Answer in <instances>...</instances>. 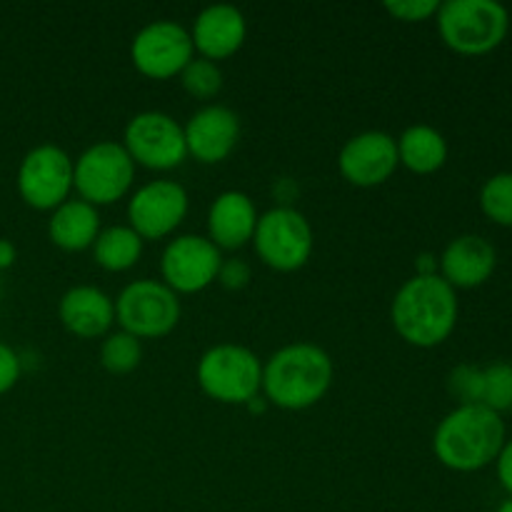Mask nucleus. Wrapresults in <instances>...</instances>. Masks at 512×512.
Returning <instances> with one entry per match:
<instances>
[{"mask_svg":"<svg viewBox=\"0 0 512 512\" xmlns=\"http://www.w3.org/2000/svg\"><path fill=\"white\" fill-rule=\"evenodd\" d=\"M393 328L415 348H435L458 323V295L440 275H413L400 285L390 305Z\"/></svg>","mask_w":512,"mask_h":512,"instance_id":"nucleus-1","label":"nucleus"},{"mask_svg":"<svg viewBox=\"0 0 512 512\" xmlns=\"http://www.w3.org/2000/svg\"><path fill=\"white\" fill-rule=\"evenodd\" d=\"M333 360L315 343H290L263 365V393L283 410L313 408L333 385Z\"/></svg>","mask_w":512,"mask_h":512,"instance_id":"nucleus-2","label":"nucleus"},{"mask_svg":"<svg viewBox=\"0 0 512 512\" xmlns=\"http://www.w3.org/2000/svg\"><path fill=\"white\" fill-rule=\"evenodd\" d=\"M505 445V423L485 405H458L445 415L433 435L440 463L458 473H475L500 455Z\"/></svg>","mask_w":512,"mask_h":512,"instance_id":"nucleus-3","label":"nucleus"},{"mask_svg":"<svg viewBox=\"0 0 512 512\" xmlns=\"http://www.w3.org/2000/svg\"><path fill=\"white\" fill-rule=\"evenodd\" d=\"M440 38L460 55H485L510 30V13L495 0H448L438 10Z\"/></svg>","mask_w":512,"mask_h":512,"instance_id":"nucleus-4","label":"nucleus"},{"mask_svg":"<svg viewBox=\"0 0 512 512\" xmlns=\"http://www.w3.org/2000/svg\"><path fill=\"white\" fill-rule=\"evenodd\" d=\"M195 375L203 393L225 405H245L263 390V363L245 345H213L198 360Z\"/></svg>","mask_w":512,"mask_h":512,"instance_id":"nucleus-5","label":"nucleus"},{"mask_svg":"<svg viewBox=\"0 0 512 512\" xmlns=\"http://www.w3.org/2000/svg\"><path fill=\"white\" fill-rule=\"evenodd\" d=\"M255 253L268 268L280 273L300 270L313 255V228L308 218L293 205H275L255 225Z\"/></svg>","mask_w":512,"mask_h":512,"instance_id":"nucleus-6","label":"nucleus"},{"mask_svg":"<svg viewBox=\"0 0 512 512\" xmlns=\"http://www.w3.org/2000/svg\"><path fill=\"white\" fill-rule=\"evenodd\" d=\"M135 180V163L115 140H100L85 148L73 163V188L90 205H110L123 198Z\"/></svg>","mask_w":512,"mask_h":512,"instance_id":"nucleus-7","label":"nucleus"},{"mask_svg":"<svg viewBox=\"0 0 512 512\" xmlns=\"http://www.w3.org/2000/svg\"><path fill=\"white\" fill-rule=\"evenodd\" d=\"M115 320L138 340L163 338L180 320L178 293L160 280H133L115 300Z\"/></svg>","mask_w":512,"mask_h":512,"instance_id":"nucleus-8","label":"nucleus"},{"mask_svg":"<svg viewBox=\"0 0 512 512\" xmlns=\"http://www.w3.org/2000/svg\"><path fill=\"white\" fill-rule=\"evenodd\" d=\"M123 148L128 150L133 163L150 170L178 168L188 158L183 125L160 110H143L130 118L125 125Z\"/></svg>","mask_w":512,"mask_h":512,"instance_id":"nucleus-9","label":"nucleus"},{"mask_svg":"<svg viewBox=\"0 0 512 512\" xmlns=\"http://www.w3.org/2000/svg\"><path fill=\"white\" fill-rule=\"evenodd\" d=\"M193 58L195 48L190 30L168 18L143 25L130 43V60L135 68L155 80L180 75Z\"/></svg>","mask_w":512,"mask_h":512,"instance_id":"nucleus-10","label":"nucleus"},{"mask_svg":"<svg viewBox=\"0 0 512 512\" xmlns=\"http://www.w3.org/2000/svg\"><path fill=\"white\" fill-rule=\"evenodd\" d=\"M73 190V158L53 143L35 145L18 168V193L30 208L55 210Z\"/></svg>","mask_w":512,"mask_h":512,"instance_id":"nucleus-11","label":"nucleus"},{"mask_svg":"<svg viewBox=\"0 0 512 512\" xmlns=\"http://www.w3.org/2000/svg\"><path fill=\"white\" fill-rule=\"evenodd\" d=\"M223 265L220 248L205 235H178L170 240L160 258V273L165 285L175 293H200L213 280Z\"/></svg>","mask_w":512,"mask_h":512,"instance_id":"nucleus-12","label":"nucleus"},{"mask_svg":"<svg viewBox=\"0 0 512 512\" xmlns=\"http://www.w3.org/2000/svg\"><path fill=\"white\" fill-rule=\"evenodd\" d=\"M188 215V190L175 180H150L128 200V225L143 240L173 233Z\"/></svg>","mask_w":512,"mask_h":512,"instance_id":"nucleus-13","label":"nucleus"},{"mask_svg":"<svg viewBox=\"0 0 512 512\" xmlns=\"http://www.w3.org/2000/svg\"><path fill=\"white\" fill-rule=\"evenodd\" d=\"M400 165L398 143L385 130H365L343 145L338 168L348 183L358 188H375L385 183Z\"/></svg>","mask_w":512,"mask_h":512,"instance_id":"nucleus-14","label":"nucleus"},{"mask_svg":"<svg viewBox=\"0 0 512 512\" xmlns=\"http://www.w3.org/2000/svg\"><path fill=\"white\" fill-rule=\"evenodd\" d=\"M183 130L188 155H193L200 163L213 165L228 158L238 145L240 118L228 105L210 103L195 110Z\"/></svg>","mask_w":512,"mask_h":512,"instance_id":"nucleus-15","label":"nucleus"},{"mask_svg":"<svg viewBox=\"0 0 512 512\" xmlns=\"http://www.w3.org/2000/svg\"><path fill=\"white\" fill-rule=\"evenodd\" d=\"M248 35V23H245L243 10L228 3L208 5L195 18L190 38L193 48L198 50L200 58L223 60L238 53Z\"/></svg>","mask_w":512,"mask_h":512,"instance_id":"nucleus-16","label":"nucleus"},{"mask_svg":"<svg viewBox=\"0 0 512 512\" xmlns=\"http://www.w3.org/2000/svg\"><path fill=\"white\" fill-rule=\"evenodd\" d=\"M440 278L453 288H478L498 265L493 243L483 235H458L440 255Z\"/></svg>","mask_w":512,"mask_h":512,"instance_id":"nucleus-17","label":"nucleus"},{"mask_svg":"<svg viewBox=\"0 0 512 512\" xmlns=\"http://www.w3.org/2000/svg\"><path fill=\"white\" fill-rule=\"evenodd\" d=\"M58 318L65 330L78 338H100L108 335L115 323V303L105 290L95 285H75L65 290L58 303Z\"/></svg>","mask_w":512,"mask_h":512,"instance_id":"nucleus-18","label":"nucleus"},{"mask_svg":"<svg viewBox=\"0 0 512 512\" xmlns=\"http://www.w3.org/2000/svg\"><path fill=\"white\" fill-rule=\"evenodd\" d=\"M258 210L243 190H225L208 210V238L218 248L235 250L253 240L258 225Z\"/></svg>","mask_w":512,"mask_h":512,"instance_id":"nucleus-19","label":"nucleus"},{"mask_svg":"<svg viewBox=\"0 0 512 512\" xmlns=\"http://www.w3.org/2000/svg\"><path fill=\"white\" fill-rule=\"evenodd\" d=\"M100 233V213L95 205L85 203V200H65L63 205L53 210L48 220V235L53 245L70 250H85L93 248L95 238Z\"/></svg>","mask_w":512,"mask_h":512,"instance_id":"nucleus-20","label":"nucleus"},{"mask_svg":"<svg viewBox=\"0 0 512 512\" xmlns=\"http://www.w3.org/2000/svg\"><path fill=\"white\" fill-rule=\"evenodd\" d=\"M395 143L400 163L418 175L435 173L448 160V140L433 125H410Z\"/></svg>","mask_w":512,"mask_h":512,"instance_id":"nucleus-21","label":"nucleus"},{"mask_svg":"<svg viewBox=\"0 0 512 512\" xmlns=\"http://www.w3.org/2000/svg\"><path fill=\"white\" fill-rule=\"evenodd\" d=\"M145 240L130 225H110L100 230L93 243V258L100 268L110 273H123L133 268L143 255Z\"/></svg>","mask_w":512,"mask_h":512,"instance_id":"nucleus-22","label":"nucleus"},{"mask_svg":"<svg viewBox=\"0 0 512 512\" xmlns=\"http://www.w3.org/2000/svg\"><path fill=\"white\" fill-rule=\"evenodd\" d=\"M143 360V343L125 330L105 335L100 345V365L113 375H128Z\"/></svg>","mask_w":512,"mask_h":512,"instance_id":"nucleus-23","label":"nucleus"},{"mask_svg":"<svg viewBox=\"0 0 512 512\" xmlns=\"http://www.w3.org/2000/svg\"><path fill=\"white\" fill-rule=\"evenodd\" d=\"M480 208L493 223L512 228V173H498L485 180L480 190Z\"/></svg>","mask_w":512,"mask_h":512,"instance_id":"nucleus-24","label":"nucleus"},{"mask_svg":"<svg viewBox=\"0 0 512 512\" xmlns=\"http://www.w3.org/2000/svg\"><path fill=\"white\" fill-rule=\"evenodd\" d=\"M180 80H183V88L193 98L210 100L223 88V70L218 68V63L208 58H193L185 65L183 73H180Z\"/></svg>","mask_w":512,"mask_h":512,"instance_id":"nucleus-25","label":"nucleus"},{"mask_svg":"<svg viewBox=\"0 0 512 512\" xmlns=\"http://www.w3.org/2000/svg\"><path fill=\"white\" fill-rule=\"evenodd\" d=\"M493 413L512 410V365L493 363L483 368V403Z\"/></svg>","mask_w":512,"mask_h":512,"instance_id":"nucleus-26","label":"nucleus"},{"mask_svg":"<svg viewBox=\"0 0 512 512\" xmlns=\"http://www.w3.org/2000/svg\"><path fill=\"white\" fill-rule=\"evenodd\" d=\"M448 390L460 405L483 403V368L475 365H458L448 378Z\"/></svg>","mask_w":512,"mask_h":512,"instance_id":"nucleus-27","label":"nucleus"},{"mask_svg":"<svg viewBox=\"0 0 512 512\" xmlns=\"http://www.w3.org/2000/svg\"><path fill=\"white\" fill-rule=\"evenodd\" d=\"M385 10L403 23H420L438 15L440 3L438 0H388Z\"/></svg>","mask_w":512,"mask_h":512,"instance_id":"nucleus-28","label":"nucleus"},{"mask_svg":"<svg viewBox=\"0 0 512 512\" xmlns=\"http://www.w3.org/2000/svg\"><path fill=\"white\" fill-rule=\"evenodd\" d=\"M20 373H23V360H20V355L10 345L0 343V395L15 388V383L20 380Z\"/></svg>","mask_w":512,"mask_h":512,"instance_id":"nucleus-29","label":"nucleus"},{"mask_svg":"<svg viewBox=\"0 0 512 512\" xmlns=\"http://www.w3.org/2000/svg\"><path fill=\"white\" fill-rule=\"evenodd\" d=\"M218 283L228 290H243L250 283V265L245 260H223L218 270Z\"/></svg>","mask_w":512,"mask_h":512,"instance_id":"nucleus-30","label":"nucleus"},{"mask_svg":"<svg viewBox=\"0 0 512 512\" xmlns=\"http://www.w3.org/2000/svg\"><path fill=\"white\" fill-rule=\"evenodd\" d=\"M495 463H498L500 485L512 495V440L503 445V450H500V455L495 458Z\"/></svg>","mask_w":512,"mask_h":512,"instance_id":"nucleus-31","label":"nucleus"},{"mask_svg":"<svg viewBox=\"0 0 512 512\" xmlns=\"http://www.w3.org/2000/svg\"><path fill=\"white\" fill-rule=\"evenodd\" d=\"M438 268V258L433 253H423L418 258V263H415V275H438Z\"/></svg>","mask_w":512,"mask_h":512,"instance_id":"nucleus-32","label":"nucleus"},{"mask_svg":"<svg viewBox=\"0 0 512 512\" xmlns=\"http://www.w3.org/2000/svg\"><path fill=\"white\" fill-rule=\"evenodd\" d=\"M15 258H18V253H15V245L10 243V240H0V273H3V270H8L10 265L15 263Z\"/></svg>","mask_w":512,"mask_h":512,"instance_id":"nucleus-33","label":"nucleus"},{"mask_svg":"<svg viewBox=\"0 0 512 512\" xmlns=\"http://www.w3.org/2000/svg\"><path fill=\"white\" fill-rule=\"evenodd\" d=\"M498 512H512V500H505V503L498 508Z\"/></svg>","mask_w":512,"mask_h":512,"instance_id":"nucleus-34","label":"nucleus"},{"mask_svg":"<svg viewBox=\"0 0 512 512\" xmlns=\"http://www.w3.org/2000/svg\"><path fill=\"white\" fill-rule=\"evenodd\" d=\"M0 293H3V280H0Z\"/></svg>","mask_w":512,"mask_h":512,"instance_id":"nucleus-35","label":"nucleus"}]
</instances>
